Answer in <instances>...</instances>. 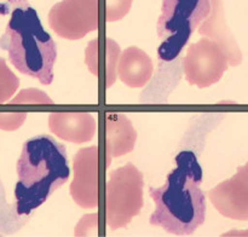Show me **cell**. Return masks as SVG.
<instances>
[{
    "instance_id": "obj_10",
    "label": "cell",
    "mask_w": 248,
    "mask_h": 237,
    "mask_svg": "<svg viewBox=\"0 0 248 237\" xmlns=\"http://www.w3.org/2000/svg\"><path fill=\"white\" fill-rule=\"evenodd\" d=\"M48 128L65 142L82 144L90 142L96 134L97 123L90 113L57 111L48 116Z\"/></svg>"
},
{
    "instance_id": "obj_6",
    "label": "cell",
    "mask_w": 248,
    "mask_h": 237,
    "mask_svg": "<svg viewBox=\"0 0 248 237\" xmlns=\"http://www.w3.org/2000/svg\"><path fill=\"white\" fill-rule=\"evenodd\" d=\"M48 26L60 38L79 40L98 29V0H62L48 12Z\"/></svg>"
},
{
    "instance_id": "obj_11",
    "label": "cell",
    "mask_w": 248,
    "mask_h": 237,
    "mask_svg": "<svg viewBox=\"0 0 248 237\" xmlns=\"http://www.w3.org/2000/svg\"><path fill=\"white\" fill-rule=\"evenodd\" d=\"M199 31L201 35L216 41L223 48L228 58V63L232 67L241 64V50L232 34L230 33L229 27L225 23L222 0H211V11L207 18L201 23Z\"/></svg>"
},
{
    "instance_id": "obj_17",
    "label": "cell",
    "mask_w": 248,
    "mask_h": 237,
    "mask_svg": "<svg viewBox=\"0 0 248 237\" xmlns=\"http://www.w3.org/2000/svg\"><path fill=\"white\" fill-rule=\"evenodd\" d=\"M132 0H106V19L115 22L124 18L130 11Z\"/></svg>"
},
{
    "instance_id": "obj_3",
    "label": "cell",
    "mask_w": 248,
    "mask_h": 237,
    "mask_svg": "<svg viewBox=\"0 0 248 237\" xmlns=\"http://www.w3.org/2000/svg\"><path fill=\"white\" fill-rule=\"evenodd\" d=\"M0 46L9 52L10 62L19 73L35 77L43 85L52 82L56 45L33 7H15Z\"/></svg>"
},
{
    "instance_id": "obj_19",
    "label": "cell",
    "mask_w": 248,
    "mask_h": 237,
    "mask_svg": "<svg viewBox=\"0 0 248 237\" xmlns=\"http://www.w3.org/2000/svg\"><path fill=\"white\" fill-rule=\"evenodd\" d=\"M27 118V113H0V128L14 131L21 127Z\"/></svg>"
},
{
    "instance_id": "obj_9",
    "label": "cell",
    "mask_w": 248,
    "mask_h": 237,
    "mask_svg": "<svg viewBox=\"0 0 248 237\" xmlns=\"http://www.w3.org/2000/svg\"><path fill=\"white\" fill-rule=\"evenodd\" d=\"M208 197L216 209L234 220H248V174L247 164L237 173L208 191Z\"/></svg>"
},
{
    "instance_id": "obj_13",
    "label": "cell",
    "mask_w": 248,
    "mask_h": 237,
    "mask_svg": "<svg viewBox=\"0 0 248 237\" xmlns=\"http://www.w3.org/2000/svg\"><path fill=\"white\" fill-rule=\"evenodd\" d=\"M102 45L101 39L91 40L85 51V62L89 70L96 76H101L102 70L106 79V87L113 86L116 81V65L120 57V47L111 39H104Z\"/></svg>"
},
{
    "instance_id": "obj_18",
    "label": "cell",
    "mask_w": 248,
    "mask_h": 237,
    "mask_svg": "<svg viewBox=\"0 0 248 237\" xmlns=\"http://www.w3.org/2000/svg\"><path fill=\"white\" fill-rule=\"evenodd\" d=\"M77 236H97L98 235V214H87L81 218L75 227Z\"/></svg>"
},
{
    "instance_id": "obj_7",
    "label": "cell",
    "mask_w": 248,
    "mask_h": 237,
    "mask_svg": "<svg viewBox=\"0 0 248 237\" xmlns=\"http://www.w3.org/2000/svg\"><path fill=\"white\" fill-rule=\"evenodd\" d=\"M183 65L186 81L205 89L222 79L229 63L225 52L216 41L202 38L190 44Z\"/></svg>"
},
{
    "instance_id": "obj_2",
    "label": "cell",
    "mask_w": 248,
    "mask_h": 237,
    "mask_svg": "<svg viewBox=\"0 0 248 237\" xmlns=\"http://www.w3.org/2000/svg\"><path fill=\"white\" fill-rule=\"evenodd\" d=\"M16 213L28 215L69 178L65 148L47 134L27 140L17 161Z\"/></svg>"
},
{
    "instance_id": "obj_14",
    "label": "cell",
    "mask_w": 248,
    "mask_h": 237,
    "mask_svg": "<svg viewBox=\"0 0 248 237\" xmlns=\"http://www.w3.org/2000/svg\"><path fill=\"white\" fill-rule=\"evenodd\" d=\"M152 58L137 46H130L120 53L116 75L128 87L140 89L147 85L153 75Z\"/></svg>"
},
{
    "instance_id": "obj_8",
    "label": "cell",
    "mask_w": 248,
    "mask_h": 237,
    "mask_svg": "<svg viewBox=\"0 0 248 237\" xmlns=\"http://www.w3.org/2000/svg\"><path fill=\"white\" fill-rule=\"evenodd\" d=\"M73 168L74 178L69 189L74 202L85 209L97 208L99 201L98 147L80 149L74 156Z\"/></svg>"
},
{
    "instance_id": "obj_4",
    "label": "cell",
    "mask_w": 248,
    "mask_h": 237,
    "mask_svg": "<svg viewBox=\"0 0 248 237\" xmlns=\"http://www.w3.org/2000/svg\"><path fill=\"white\" fill-rule=\"evenodd\" d=\"M210 11L211 0H164L157 21V34L161 40L157 50L159 59L171 62L178 57Z\"/></svg>"
},
{
    "instance_id": "obj_5",
    "label": "cell",
    "mask_w": 248,
    "mask_h": 237,
    "mask_svg": "<svg viewBox=\"0 0 248 237\" xmlns=\"http://www.w3.org/2000/svg\"><path fill=\"white\" fill-rule=\"evenodd\" d=\"M143 176L127 163L110 174L106 185V222L111 230L125 227L143 207Z\"/></svg>"
},
{
    "instance_id": "obj_1",
    "label": "cell",
    "mask_w": 248,
    "mask_h": 237,
    "mask_svg": "<svg viewBox=\"0 0 248 237\" xmlns=\"http://www.w3.org/2000/svg\"><path fill=\"white\" fill-rule=\"evenodd\" d=\"M176 163L164 185L149 189L156 205L149 222L169 234L190 235L206 218V198L200 189L202 169L190 151L177 155Z\"/></svg>"
},
{
    "instance_id": "obj_12",
    "label": "cell",
    "mask_w": 248,
    "mask_h": 237,
    "mask_svg": "<svg viewBox=\"0 0 248 237\" xmlns=\"http://www.w3.org/2000/svg\"><path fill=\"white\" fill-rule=\"evenodd\" d=\"M106 130V167L110 166L111 157H119L133 150L137 132L131 120L121 113H107L104 116Z\"/></svg>"
},
{
    "instance_id": "obj_16",
    "label": "cell",
    "mask_w": 248,
    "mask_h": 237,
    "mask_svg": "<svg viewBox=\"0 0 248 237\" xmlns=\"http://www.w3.org/2000/svg\"><path fill=\"white\" fill-rule=\"evenodd\" d=\"M10 104H38V105H51L53 104L52 99L45 93L36 89H27L19 91V93L15 97Z\"/></svg>"
},
{
    "instance_id": "obj_15",
    "label": "cell",
    "mask_w": 248,
    "mask_h": 237,
    "mask_svg": "<svg viewBox=\"0 0 248 237\" xmlns=\"http://www.w3.org/2000/svg\"><path fill=\"white\" fill-rule=\"evenodd\" d=\"M19 86V80L10 70L2 58H0V104L12 97Z\"/></svg>"
}]
</instances>
